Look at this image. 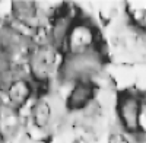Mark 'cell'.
Segmentation results:
<instances>
[{
    "instance_id": "5b68a950",
    "label": "cell",
    "mask_w": 146,
    "mask_h": 143,
    "mask_svg": "<svg viewBox=\"0 0 146 143\" xmlns=\"http://www.w3.org/2000/svg\"><path fill=\"white\" fill-rule=\"evenodd\" d=\"M108 143H131V142L123 130H115V132H111L108 134Z\"/></svg>"
},
{
    "instance_id": "7a4b0ae2",
    "label": "cell",
    "mask_w": 146,
    "mask_h": 143,
    "mask_svg": "<svg viewBox=\"0 0 146 143\" xmlns=\"http://www.w3.org/2000/svg\"><path fill=\"white\" fill-rule=\"evenodd\" d=\"M102 44L98 29L94 23L82 15L76 19L69 32V37L63 47V54H79L100 48Z\"/></svg>"
},
{
    "instance_id": "3957f363",
    "label": "cell",
    "mask_w": 146,
    "mask_h": 143,
    "mask_svg": "<svg viewBox=\"0 0 146 143\" xmlns=\"http://www.w3.org/2000/svg\"><path fill=\"white\" fill-rule=\"evenodd\" d=\"M98 88L92 80H79L72 83L64 95V108L67 114H79L96 101Z\"/></svg>"
},
{
    "instance_id": "277c9868",
    "label": "cell",
    "mask_w": 146,
    "mask_h": 143,
    "mask_svg": "<svg viewBox=\"0 0 146 143\" xmlns=\"http://www.w3.org/2000/svg\"><path fill=\"white\" fill-rule=\"evenodd\" d=\"M28 120L34 130L48 133V130L53 127L54 120H56V111L53 108L51 101L45 98L44 95L35 97L29 105Z\"/></svg>"
},
{
    "instance_id": "6da1fadb",
    "label": "cell",
    "mask_w": 146,
    "mask_h": 143,
    "mask_svg": "<svg viewBox=\"0 0 146 143\" xmlns=\"http://www.w3.org/2000/svg\"><path fill=\"white\" fill-rule=\"evenodd\" d=\"M115 115L120 130L131 137H137L146 134L142 117H143V104H142V93L137 91H121L115 97Z\"/></svg>"
}]
</instances>
